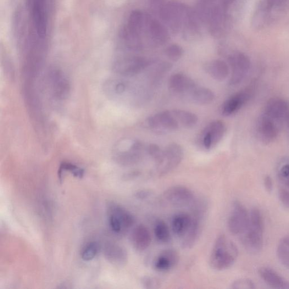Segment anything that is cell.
Here are the masks:
<instances>
[{
  "mask_svg": "<svg viewBox=\"0 0 289 289\" xmlns=\"http://www.w3.org/2000/svg\"><path fill=\"white\" fill-rule=\"evenodd\" d=\"M277 256L280 263L289 270V236L282 238L278 244Z\"/></svg>",
  "mask_w": 289,
  "mask_h": 289,
  "instance_id": "1f68e13d",
  "label": "cell"
},
{
  "mask_svg": "<svg viewBox=\"0 0 289 289\" xmlns=\"http://www.w3.org/2000/svg\"><path fill=\"white\" fill-rule=\"evenodd\" d=\"M65 171H69L74 176L81 178L85 174L84 170L79 168L73 164L64 162L60 165L58 170V177L60 181H62L63 172Z\"/></svg>",
  "mask_w": 289,
  "mask_h": 289,
  "instance_id": "e575fe53",
  "label": "cell"
},
{
  "mask_svg": "<svg viewBox=\"0 0 289 289\" xmlns=\"http://www.w3.org/2000/svg\"><path fill=\"white\" fill-rule=\"evenodd\" d=\"M192 217L186 213L175 215L172 220V232L175 236L181 238L185 235L192 223Z\"/></svg>",
  "mask_w": 289,
  "mask_h": 289,
  "instance_id": "484cf974",
  "label": "cell"
},
{
  "mask_svg": "<svg viewBox=\"0 0 289 289\" xmlns=\"http://www.w3.org/2000/svg\"><path fill=\"white\" fill-rule=\"evenodd\" d=\"M163 197L167 202L177 208L187 207L193 203L194 199L190 189L181 185L168 188L164 192Z\"/></svg>",
  "mask_w": 289,
  "mask_h": 289,
  "instance_id": "9a60e30c",
  "label": "cell"
},
{
  "mask_svg": "<svg viewBox=\"0 0 289 289\" xmlns=\"http://www.w3.org/2000/svg\"><path fill=\"white\" fill-rule=\"evenodd\" d=\"M141 175V172L138 170L132 171L130 172H128L124 177L125 179L127 180H131L133 179H135V178L140 176Z\"/></svg>",
  "mask_w": 289,
  "mask_h": 289,
  "instance_id": "ee69618b",
  "label": "cell"
},
{
  "mask_svg": "<svg viewBox=\"0 0 289 289\" xmlns=\"http://www.w3.org/2000/svg\"><path fill=\"white\" fill-rule=\"evenodd\" d=\"M152 192L148 190H142L136 192L135 196L138 199H146L152 195Z\"/></svg>",
  "mask_w": 289,
  "mask_h": 289,
  "instance_id": "b9f144b4",
  "label": "cell"
},
{
  "mask_svg": "<svg viewBox=\"0 0 289 289\" xmlns=\"http://www.w3.org/2000/svg\"><path fill=\"white\" fill-rule=\"evenodd\" d=\"M147 123L150 129L159 133L174 131L180 126L171 111H164L149 116Z\"/></svg>",
  "mask_w": 289,
  "mask_h": 289,
  "instance_id": "7c38bea8",
  "label": "cell"
},
{
  "mask_svg": "<svg viewBox=\"0 0 289 289\" xmlns=\"http://www.w3.org/2000/svg\"><path fill=\"white\" fill-rule=\"evenodd\" d=\"M205 71L214 80L222 81L227 78L230 74L229 66L224 60L216 59L205 66Z\"/></svg>",
  "mask_w": 289,
  "mask_h": 289,
  "instance_id": "d4e9b609",
  "label": "cell"
},
{
  "mask_svg": "<svg viewBox=\"0 0 289 289\" xmlns=\"http://www.w3.org/2000/svg\"><path fill=\"white\" fill-rule=\"evenodd\" d=\"M148 153L154 159L157 164L161 162L163 157V150L157 144L151 143L147 148Z\"/></svg>",
  "mask_w": 289,
  "mask_h": 289,
  "instance_id": "8d00e7d4",
  "label": "cell"
},
{
  "mask_svg": "<svg viewBox=\"0 0 289 289\" xmlns=\"http://www.w3.org/2000/svg\"><path fill=\"white\" fill-rule=\"evenodd\" d=\"M238 256L236 244L226 236L220 235L217 238L211 252L210 265L216 271L226 270L234 265Z\"/></svg>",
  "mask_w": 289,
  "mask_h": 289,
  "instance_id": "7a4b0ae2",
  "label": "cell"
},
{
  "mask_svg": "<svg viewBox=\"0 0 289 289\" xmlns=\"http://www.w3.org/2000/svg\"><path fill=\"white\" fill-rule=\"evenodd\" d=\"M264 231V229L249 224L246 231L240 236L242 243L248 252L257 254L262 251Z\"/></svg>",
  "mask_w": 289,
  "mask_h": 289,
  "instance_id": "2e32d148",
  "label": "cell"
},
{
  "mask_svg": "<svg viewBox=\"0 0 289 289\" xmlns=\"http://www.w3.org/2000/svg\"><path fill=\"white\" fill-rule=\"evenodd\" d=\"M172 114L174 115L175 118L180 125L183 127L191 129L195 127L198 121L197 116L192 112L188 111L175 109L171 110Z\"/></svg>",
  "mask_w": 289,
  "mask_h": 289,
  "instance_id": "f1b7e54d",
  "label": "cell"
},
{
  "mask_svg": "<svg viewBox=\"0 0 289 289\" xmlns=\"http://www.w3.org/2000/svg\"><path fill=\"white\" fill-rule=\"evenodd\" d=\"M258 273L261 279L271 287L287 288L288 282L274 269L263 266L259 270Z\"/></svg>",
  "mask_w": 289,
  "mask_h": 289,
  "instance_id": "cb8c5ba5",
  "label": "cell"
},
{
  "mask_svg": "<svg viewBox=\"0 0 289 289\" xmlns=\"http://www.w3.org/2000/svg\"><path fill=\"white\" fill-rule=\"evenodd\" d=\"M197 86L191 77L182 73L171 75L169 81L170 90L172 93L186 97Z\"/></svg>",
  "mask_w": 289,
  "mask_h": 289,
  "instance_id": "ffe728a7",
  "label": "cell"
},
{
  "mask_svg": "<svg viewBox=\"0 0 289 289\" xmlns=\"http://www.w3.org/2000/svg\"><path fill=\"white\" fill-rule=\"evenodd\" d=\"M166 54L170 60L177 61L181 58L183 50L180 46L173 44L166 49Z\"/></svg>",
  "mask_w": 289,
  "mask_h": 289,
  "instance_id": "74e56055",
  "label": "cell"
},
{
  "mask_svg": "<svg viewBox=\"0 0 289 289\" xmlns=\"http://www.w3.org/2000/svg\"><path fill=\"white\" fill-rule=\"evenodd\" d=\"M141 281L142 285L146 288H157L160 285V282L157 278L151 276H144L142 278Z\"/></svg>",
  "mask_w": 289,
  "mask_h": 289,
  "instance_id": "ab89813d",
  "label": "cell"
},
{
  "mask_svg": "<svg viewBox=\"0 0 289 289\" xmlns=\"http://www.w3.org/2000/svg\"><path fill=\"white\" fill-rule=\"evenodd\" d=\"M286 126L287 127L288 129H289V119L287 121V125Z\"/></svg>",
  "mask_w": 289,
  "mask_h": 289,
  "instance_id": "f6af8a7d",
  "label": "cell"
},
{
  "mask_svg": "<svg viewBox=\"0 0 289 289\" xmlns=\"http://www.w3.org/2000/svg\"><path fill=\"white\" fill-rule=\"evenodd\" d=\"M131 239L133 247L138 252H143L151 245V233L146 225L139 224L133 230Z\"/></svg>",
  "mask_w": 289,
  "mask_h": 289,
  "instance_id": "603a6c76",
  "label": "cell"
},
{
  "mask_svg": "<svg viewBox=\"0 0 289 289\" xmlns=\"http://www.w3.org/2000/svg\"><path fill=\"white\" fill-rule=\"evenodd\" d=\"M249 224V213L244 205L235 201L228 220V228L232 234L241 236L246 231Z\"/></svg>",
  "mask_w": 289,
  "mask_h": 289,
  "instance_id": "ba28073f",
  "label": "cell"
},
{
  "mask_svg": "<svg viewBox=\"0 0 289 289\" xmlns=\"http://www.w3.org/2000/svg\"><path fill=\"white\" fill-rule=\"evenodd\" d=\"M289 13V0H262L255 9L252 19L254 29H266Z\"/></svg>",
  "mask_w": 289,
  "mask_h": 289,
  "instance_id": "6da1fadb",
  "label": "cell"
},
{
  "mask_svg": "<svg viewBox=\"0 0 289 289\" xmlns=\"http://www.w3.org/2000/svg\"><path fill=\"white\" fill-rule=\"evenodd\" d=\"M104 90L110 97L132 102H142L148 96L143 88H135L131 83L119 79L108 80L105 84Z\"/></svg>",
  "mask_w": 289,
  "mask_h": 289,
  "instance_id": "277c9868",
  "label": "cell"
},
{
  "mask_svg": "<svg viewBox=\"0 0 289 289\" xmlns=\"http://www.w3.org/2000/svg\"><path fill=\"white\" fill-rule=\"evenodd\" d=\"M109 221L111 229L116 234L123 235L135 224L132 214L121 205L113 204L109 210Z\"/></svg>",
  "mask_w": 289,
  "mask_h": 289,
  "instance_id": "5b68a950",
  "label": "cell"
},
{
  "mask_svg": "<svg viewBox=\"0 0 289 289\" xmlns=\"http://www.w3.org/2000/svg\"><path fill=\"white\" fill-rule=\"evenodd\" d=\"M179 261V254L175 250L166 249L155 259L153 266L155 270L159 272L169 271L176 266Z\"/></svg>",
  "mask_w": 289,
  "mask_h": 289,
  "instance_id": "7402d4cb",
  "label": "cell"
},
{
  "mask_svg": "<svg viewBox=\"0 0 289 289\" xmlns=\"http://www.w3.org/2000/svg\"><path fill=\"white\" fill-rule=\"evenodd\" d=\"M263 113L282 125L286 126L289 118V103L281 98H271L266 102Z\"/></svg>",
  "mask_w": 289,
  "mask_h": 289,
  "instance_id": "e0dca14e",
  "label": "cell"
},
{
  "mask_svg": "<svg viewBox=\"0 0 289 289\" xmlns=\"http://www.w3.org/2000/svg\"><path fill=\"white\" fill-rule=\"evenodd\" d=\"M105 255L110 261L116 265H125L128 260L126 250L116 243H109L105 249Z\"/></svg>",
  "mask_w": 289,
  "mask_h": 289,
  "instance_id": "4316f807",
  "label": "cell"
},
{
  "mask_svg": "<svg viewBox=\"0 0 289 289\" xmlns=\"http://www.w3.org/2000/svg\"><path fill=\"white\" fill-rule=\"evenodd\" d=\"M231 287L234 289H253L256 286L252 280L247 278H241L233 281Z\"/></svg>",
  "mask_w": 289,
  "mask_h": 289,
  "instance_id": "f35d334b",
  "label": "cell"
},
{
  "mask_svg": "<svg viewBox=\"0 0 289 289\" xmlns=\"http://www.w3.org/2000/svg\"><path fill=\"white\" fill-rule=\"evenodd\" d=\"M149 31L153 40L159 45H162L169 39V33L164 26L157 20H153L149 26Z\"/></svg>",
  "mask_w": 289,
  "mask_h": 289,
  "instance_id": "f546056e",
  "label": "cell"
},
{
  "mask_svg": "<svg viewBox=\"0 0 289 289\" xmlns=\"http://www.w3.org/2000/svg\"><path fill=\"white\" fill-rule=\"evenodd\" d=\"M53 0H26L31 24L40 37L47 39Z\"/></svg>",
  "mask_w": 289,
  "mask_h": 289,
  "instance_id": "3957f363",
  "label": "cell"
},
{
  "mask_svg": "<svg viewBox=\"0 0 289 289\" xmlns=\"http://www.w3.org/2000/svg\"><path fill=\"white\" fill-rule=\"evenodd\" d=\"M287 288H289V282H288Z\"/></svg>",
  "mask_w": 289,
  "mask_h": 289,
  "instance_id": "bcb514c9",
  "label": "cell"
},
{
  "mask_svg": "<svg viewBox=\"0 0 289 289\" xmlns=\"http://www.w3.org/2000/svg\"><path fill=\"white\" fill-rule=\"evenodd\" d=\"M150 61L141 57H125L116 59L113 65L115 73L125 77L135 76L148 68Z\"/></svg>",
  "mask_w": 289,
  "mask_h": 289,
  "instance_id": "8992f818",
  "label": "cell"
},
{
  "mask_svg": "<svg viewBox=\"0 0 289 289\" xmlns=\"http://www.w3.org/2000/svg\"><path fill=\"white\" fill-rule=\"evenodd\" d=\"M50 88L53 96L59 100H64L69 97L70 92V82L64 72L53 69L49 72Z\"/></svg>",
  "mask_w": 289,
  "mask_h": 289,
  "instance_id": "5bb4252c",
  "label": "cell"
},
{
  "mask_svg": "<svg viewBox=\"0 0 289 289\" xmlns=\"http://www.w3.org/2000/svg\"><path fill=\"white\" fill-rule=\"evenodd\" d=\"M163 157L157 164V170L159 176H163L174 170L181 163L184 152L180 144L172 143L163 150Z\"/></svg>",
  "mask_w": 289,
  "mask_h": 289,
  "instance_id": "8fae6325",
  "label": "cell"
},
{
  "mask_svg": "<svg viewBox=\"0 0 289 289\" xmlns=\"http://www.w3.org/2000/svg\"><path fill=\"white\" fill-rule=\"evenodd\" d=\"M229 61L232 70L230 85L232 86L240 85L249 73L251 62L247 55L240 52L232 54Z\"/></svg>",
  "mask_w": 289,
  "mask_h": 289,
  "instance_id": "30bf717a",
  "label": "cell"
},
{
  "mask_svg": "<svg viewBox=\"0 0 289 289\" xmlns=\"http://www.w3.org/2000/svg\"><path fill=\"white\" fill-rule=\"evenodd\" d=\"M98 251V244L95 242L88 243L81 253V258L85 261H90L96 256Z\"/></svg>",
  "mask_w": 289,
  "mask_h": 289,
  "instance_id": "d590c367",
  "label": "cell"
},
{
  "mask_svg": "<svg viewBox=\"0 0 289 289\" xmlns=\"http://www.w3.org/2000/svg\"><path fill=\"white\" fill-rule=\"evenodd\" d=\"M203 210L195 209V214L192 217L190 229L181 239V245L183 249H191L196 243L201 233V214Z\"/></svg>",
  "mask_w": 289,
  "mask_h": 289,
  "instance_id": "44dd1931",
  "label": "cell"
},
{
  "mask_svg": "<svg viewBox=\"0 0 289 289\" xmlns=\"http://www.w3.org/2000/svg\"><path fill=\"white\" fill-rule=\"evenodd\" d=\"M252 97V91L249 89L237 92L222 106L221 113L225 116L235 114L245 105Z\"/></svg>",
  "mask_w": 289,
  "mask_h": 289,
  "instance_id": "d6986e66",
  "label": "cell"
},
{
  "mask_svg": "<svg viewBox=\"0 0 289 289\" xmlns=\"http://www.w3.org/2000/svg\"><path fill=\"white\" fill-rule=\"evenodd\" d=\"M226 132V126L223 121L215 120L205 128L202 132L200 142L205 150L212 149L223 138Z\"/></svg>",
  "mask_w": 289,
  "mask_h": 289,
  "instance_id": "4fadbf2b",
  "label": "cell"
},
{
  "mask_svg": "<svg viewBox=\"0 0 289 289\" xmlns=\"http://www.w3.org/2000/svg\"><path fill=\"white\" fill-rule=\"evenodd\" d=\"M264 186L266 192L271 193L274 189V182L272 177L269 175H266L263 180Z\"/></svg>",
  "mask_w": 289,
  "mask_h": 289,
  "instance_id": "7bdbcfd3",
  "label": "cell"
},
{
  "mask_svg": "<svg viewBox=\"0 0 289 289\" xmlns=\"http://www.w3.org/2000/svg\"><path fill=\"white\" fill-rule=\"evenodd\" d=\"M283 126L279 122L262 113L255 125V133L260 142L269 144L276 140Z\"/></svg>",
  "mask_w": 289,
  "mask_h": 289,
  "instance_id": "52a82bcc",
  "label": "cell"
},
{
  "mask_svg": "<svg viewBox=\"0 0 289 289\" xmlns=\"http://www.w3.org/2000/svg\"><path fill=\"white\" fill-rule=\"evenodd\" d=\"M279 198L283 207L289 210V190L281 187L279 191Z\"/></svg>",
  "mask_w": 289,
  "mask_h": 289,
  "instance_id": "60d3db41",
  "label": "cell"
},
{
  "mask_svg": "<svg viewBox=\"0 0 289 289\" xmlns=\"http://www.w3.org/2000/svg\"><path fill=\"white\" fill-rule=\"evenodd\" d=\"M142 25V14L140 11H133L130 15L127 25L124 30L132 35L139 37Z\"/></svg>",
  "mask_w": 289,
  "mask_h": 289,
  "instance_id": "4dcf8cb0",
  "label": "cell"
},
{
  "mask_svg": "<svg viewBox=\"0 0 289 289\" xmlns=\"http://www.w3.org/2000/svg\"><path fill=\"white\" fill-rule=\"evenodd\" d=\"M154 235L157 240L161 243H168L171 240L169 228L168 224L162 220H158L155 223Z\"/></svg>",
  "mask_w": 289,
  "mask_h": 289,
  "instance_id": "d6a6232c",
  "label": "cell"
},
{
  "mask_svg": "<svg viewBox=\"0 0 289 289\" xmlns=\"http://www.w3.org/2000/svg\"><path fill=\"white\" fill-rule=\"evenodd\" d=\"M277 175L283 188L289 190V159L281 161L277 168Z\"/></svg>",
  "mask_w": 289,
  "mask_h": 289,
  "instance_id": "836d02e7",
  "label": "cell"
},
{
  "mask_svg": "<svg viewBox=\"0 0 289 289\" xmlns=\"http://www.w3.org/2000/svg\"><path fill=\"white\" fill-rule=\"evenodd\" d=\"M187 12V10L184 5L172 2L161 8L160 14L161 18L164 21L168 22L174 29L179 27L181 19Z\"/></svg>",
  "mask_w": 289,
  "mask_h": 289,
  "instance_id": "ac0fdd59",
  "label": "cell"
},
{
  "mask_svg": "<svg viewBox=\"0 0 289 289\" xmlns=\"http://www.w3.org/2000/svg\"><path fill=\"white\" fill-rule=\"evenodd\" d=\"M187 97L198 105H207L212 102L215 99L214 92L210 89L197 86L189 93Z\"/></svg>",
  "mask_w": 289,
  "mask_h": 289,
  "instance_id": "83f0119b",
  "label": "cell"
},
{
  "mask_svg": "<svg viewBox=\"0 0 289 289\" xmlns=\"http://www.w3.org/2000/svg\"><path fill=\"white\" fill-rule=\"evenodd\" d=\"M127 146L128 147L122 148V150H118L115 152L114 156L115 162L125 167L138 164L142 158L143 144L139 140H133Z\"/></svg>",
  "mask_w": 289,
  "mask_h": 289,
  "instance_id": "9c48e42d",
  "label": "cell"
}]
</instances>
